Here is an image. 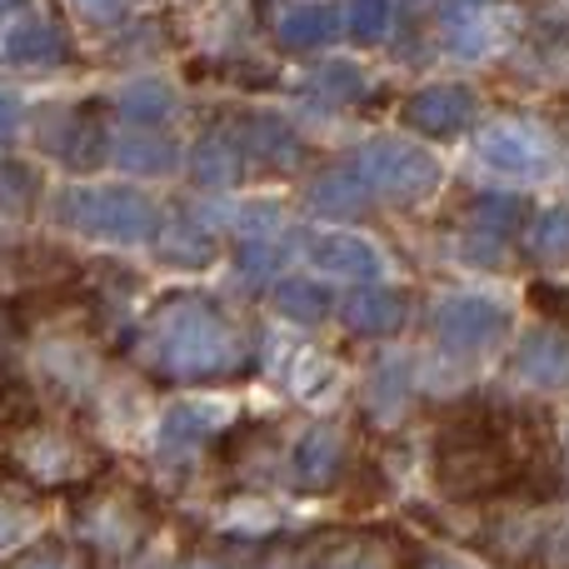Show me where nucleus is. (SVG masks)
<instances>
[{
  "label": "nucleus",
  "instance_id": "12",
  "mask_svg": "<svg viewBox=\"0 0 569 569\" xmlns=\"http://www.w3.org/2000/svg\"><path fill=\"white\" fill-rule=\"evenodd\" d=\"M475 116H480V96L470 86H425L405 100V126L435 140L470 130Z\"/></svg>",
  "mask_w": 569,
  "mask_h": 569
},
{
  "label": "nucleus",
  "instance_id": "16",
  "mask_svg": "<svg viewBox=\"0 0 569 569\" xmlns=\"http://www.w3.org/2000/svg\"><path fill=\"white\" fill-rule=\"evenodd\" d=\"M240 150H246V160H260V166L270 170H290L295 160H300V130L290 126V120L270 116V110H260V116H246L240 120Z\"/></svg>",
  "mask_w": 569,
  "mask_h": 569
},
{
  "label": "nucleus",
  "instance_id": "10",
  "mask_svg": "<svg viewBox=\"0 0 569 569\" xmlns=\"http://www.w3.org/2000/svg\"><path fill=\"white\" fill-rule=\"evenodd\" d=\"M230 425V405L220 400H180L160 415L156 425V450L160 460H186L206 440H220V430Z\"/></svg>",
  "mask_w": 569,
  "mask_h": 569
},
{
  "label": "nucleus",
  "instance_id": "9",
  "mask_svg": "<svg viewBox=\"0 0 569 569\" xmlns=\"http://www.w3.org/2000/svg\"><path fill=\"white\" fill-rule=\"evenodd\" d=\"M76 56L66 26L56 16H40V10H20L6 16L0 26V60L6 66H60V60Z\"/></svg>",
  "mask_w": 569,
  "mask_h": 569
},
{
  "label": "nucleus",
  "instance_id": "32",
  "mask_svg": "<svg viewBox=\"0 0 569 569\" xmlns=\"http://www.w3.org/2000/svg\"><path fill=\"white\" fill-rule=\"evenodd\" d=\"M310 90L325 100H360L365 96V76L350 66V60H330L310 76Z\"/></svg>",
  "mask_w": 569,
  "mask_h": 569
},
{
  "label": "nucleus",
  "instance_id": "15",
  "mask_svg": "<svg viewBox=\"0 0 569 569\" xmlns=\"http://www.w3.org/2000/svg\"><path fill=\"white\" fill-rule=\"evenodd\" d=\"M515 375L535 390H565L569 385V340L560 330H530L515 350Z\"/></svg>",
  "mask_w": 569,
  "mask_h": 569
},
{
  "label": "nucleus",
  "instance_id": "22",
  "mask_svg": "<svg viewBox=\"0 0 569 569\" xmlns=\"http://www.w3.org/2000/svg\"><path fill=\"white\" fill-rule=\"evenodd\" d=\"M110 106H116V116L126 120V126H136V130H160L170 116H176V90H170V80L146 76V80H130V86L120 90Z\"/></svg>",
  "mask_w": 569,
  "mask_h": 569
},
{
  "label": "nucleus",
  "instance_id": "33",
  "mask_svg": "<svg viewBox=\"0 0 569 569\" xmlns=\"http://www.w3.org/2000/svg\"><path fill=\"white\" fill-rule=\"evenodd\" d=\"M36 530V510H30L20 495H6L0 490V555L20 550V540Z\"/></svg>",
  "mask_w": 569,
  "mask_h": 569
},
{
  "label": "nucleus",
  "instance_id": "34",
  "mask_svg": "<svg viewBox=\"0 0 569 569\" xmlns=\"http://www.w3.org/2000/svg\"><path fill=\"white\" fill-rule=\"evenodd\" d=\"M6 569H90V560H80L70 545L46 540V545H36V550H26L20 560H10Z\"/></svg>",
  "mask_w": 569,
  "mask_h": 569
},
{
  "label": "nucleus",
  "instance_id": "11",
  "mask_svg": "<svg viewBox=\"0 0 569 569\" xmlns=\"http://www.w3.org/2000/svg\"><path fill=\"white\" fill-rule=\"evenodd\" d=\"M305 260L330 280H350V284H380L385 280V256L370 246V240L350 236V230L305 236Z\"/></svg>",
  "mask_w": 569,
  "mask_h": 569
},
{
  "label": "nucleus",
  "instance_id": "24",
  "mask_svg": "<svg viewBox=\"0 0 569 569\" xmlns=\"http://www.w3.org/2000/svg\"><path fill=\"white\" fill-rule=\"evenodd\" d=\"M160 260L176 270H200L216 260V236H210L206 226H200L196 216H180L170 230H160Z\"/></svg>",
  "mask_w": 569,
  "mask_h": 569
},
{
  "label": "nucleus",
  "instance_id": "8",
  "mask_svg": "<svg viewBox=\"0 0 569 569\" xmlns=\"http://www.w3.org/2000/svg\"><path fill=\"white\" fill-rule=\"evenodd\" d=\"M475 156L505 180H540V176H550L555 146L530 120H490L475 136Z\"/></svg>",
  "mask_w": 569,
  "mask_h": 569
},
{
  "label": "nucleus",
  "instance_id": "18",
  "mask_svg": "<svg viewBox=\"0 0 569 569\" xmlns=\"http://www.w3.org/2000/svg\"><path fill=\"white\" fill-rule=\"evenodd\" d=\"M270 30L290 50H320L340 40V6H284L270 10Z\"/></svg>",
  "mask_w": 569,
  "mask_h": 569
},
{
  "label": "nucleus",
  "instance_id": "6",
  "mask_svg": "<svg viewBox=\"0 0 569 569\" xmlns=\"http://www.w3.org/2000/svg\"><path fill=\"white\" fill-rule=\"evenodd\" d=\"M430 335L445 355L475 360V355L500 350V340L510 335V310L490 295H445L430 310Z\"/></svg>",
  "mask_w": 569,
  "mask_h": 569
},
{
  "label": "nucleus",
  "instance_id": "25",
  "mask_svg": "<svg viewBox=\"0 0 569 569\" xmlns=\"http://www.w3.org/2000/svg\"><path fill=\"white\" fill-rule=\"evenodd\" d=\"M415 390V370L405 360H380L370 370V390H365V400H370V410L380 415V420H390V415L405 410V400H410Z\"/></svg>",
  "mask_w": 569,
  "mask_h": 569
},
{
  "label": "nucleus",
  "instance_id": "20",
  "mask_svg": "<svg viewBox=\"0 0 569 569\" xmlns=\"http://www.w3.org/2000/svg\"><path fill=\"white\" fill-rule=\"evenodd\" d=\"M190 176L206 190H230L240 176H246V150L230 130H206L190 150Z\"/></svg>",
  "mask_w": 569,
  "mask_h": 569
},
{
  "label": "nucleus",
  "instance_id": "31",
  "mask_svg": "<svg viewBox=\"0 0 569 569\" xmlns=\"http://www.w3.org/2000/svg\"><path fill=\"white\" fill-rule=\"evenodd\" d=\"M385 30H390V6H380V0H360V6L340 10V36L360 40V46H380Z\"/></svg>",
  "mask_w": 569,
  "mask_h": 569
},
{
  "label": "nucleus",
  "instance_id": "4",
  "mask_svg": "<svg viewBox=\"0 0 569 569\" xmlns=\"http://www.w3.org/2000/svg\"><path fill=\"white\" fill-rule=\"evenodd\" d=\"M56 226L100 246H146L160 236V206L130 186H70L56 196Z\"/></svg>",
  "mask_w": 569,
  "mask_h": 569
},
{
  "label": "nucleus",
  "instance_id": "19",
  "mask_svg": "<svg viewBox=\"0 0 569 569\" xmlns=\"http://www.w3.org/2000/svg\"><path fill=\"white\" fill-rule=\"evenodd\" d=\"M315 569H405L400 550H395V535L380 530H355L345 540H330L315 555Z\"/></svg>",
  "mask_w": 569,
  "mask_h": 569
},
{
  "label": "nucleus",
  "instance_id": "5",
  "mask_svg": "<svg viewBox=\"0 0 569 569\" xmlns=\"http://www.w3.org/2000/svg\"><path fill=\"white\" fill-rule=\"evenodd\" d=\"M350 170L365 186V196L385 200V206H420L440 190V160L405 136L365 140L350 156Z\"/></svg>",
  "mask_w": 569,
  "mask_h": 569
},
{
  "label": "nucleus",
  "instance_id": "14",
  "mask_svg": "<svg viewBox=\"0 0 569 569\" xmlns=\"http://www.w3.org/2000/svg\"><path fill=\"white\" fill-rule=\"evenodd\" d=\"M340 320L345 330L365 335V340H390L410 325V295L395 284H360L340 300Z\"/></svg>",
  "mask_w": 569,
  "mask_h": 569
},
{
  "label": "nucleus",
  "instance_id": "28",
  "mask_svg": "<svg viewBox=\"0 0 569 569\" xmlns=\"http://www.w3.org/2000/svg\"><path fill=\"white\" fill-rule=\"evenodd\" d=\"M530 256L540 266H569V206H550L530 220Z\"/></svg>",
  "mask_w": 569,
  "mask_h": 569
},
{
  "label": "nucleus",
  "instance_id": "36",
  "mask_svg": "<svg viewBox=\"0 0 569 569\" xmlns=\"http://www.w3.org/2000/svg\"><path fill=\"white\" fill-rule=\"evenodd\" d=\"M16 130H20V100L0 90V146H6V140L16 136Z\"/></svg>",
  "mask_w": 569,
  "mask_h": 569
},
{
  "label": "nucleus",
  "instance_id": "1",
  "mask_svg": "<svg viewBox=\"0 0 569 569\" xmlns=\"http://www.w3.org/2000/svg\"><path fill=\"white\" fill-rule=\"evenodd\" d=\"M430 475L450 500H560L565 475L555 460L550 415L535 405H500L470 395L440 420L430 445Z\"/></svg>",
  "mask_w": 569,
  "mask_h": 569
},
{
  "label": "nucleus",
  "instance_id": "13",
  "mask_svg": "<svg viewBox=\"0 0 569 569\" xmlns=\"http://www.w3.org/2000/svg\"><path fill=\"white\" fill-rule=\"evenodd\" d=\"M345 465V435L340 425H305L290 445V485L300 495H320L340 480Z\"/></svg>",
  "mask_w": 569,
  "mask_h": 569
},
{
  "label": "nucleus",
  "instance_id": "26",
  "mask_svg": "<svg viewBox=\"0 0 569 569\" xmlns=\"http://www.w3.org/2000/svg\"><path fill=\"white\" fill-rule=\"evenodd\" d=\"M290 256H295V246L284 240V230L280 236H250L236 250V270H240V280H276Z\"/></svg>",
  "mask_w": 569,
  "mask_h": 569
},
{
  "label": "nucleus",
  "instance_id": "29",
  "mask_svg": "<svg viewBox=\"0 0 569 569\" xmlns=\"http://www.w3.org/2000/svg\"><path fill=\"white\" fill-rule=\"evenodd\" d=\"M470 216H475L480 240H510L515 230L525 226V216H530V210H525L520 196H475Z\"/></svg>",
  "mask_w": 569,
  "mask_h": 569
},
{
  "label": "nucleus",
  "instance_id": "27",
  "mask_svg": "<svg viewBox=\"0 0 569 569\" xmlns=\"http://www.w3.org/2000/svg\"><path fill=\"white\" fill-rule=\"evenodd\" d=\"M276 310L295 325H320L325 315H330V290H325L320 280H280Z\"/></svg>",
  "mask_w": 569,
  "mask_h": 569
},
{
  "label": "nucleus",
  "instance_id": "3",
  "mask_svg": "<svg viewBox=\"0 0 569 569\" xmlns=\"http://www.w3.org/2000/svg\"><path fill=\"white\" fill-rule=\"evenodd\" d=\"M156 505L140 485H126L120 475H96L86 490H76V530L90 545V555L106 565H120L146 545Z\"/></svg>",
  "mask_w": 569,
  "mask_h": 569
},
{
  "label": "nucleus",
  "instance_id": "30",
  "mask_svg": "<svg viewBox=\"0 0 569 569\" xmlns=\"http://www.w3.org/2000/svg\"><path fill=\"white\" fill-rule=\"evenodd\" d=\"M40 196V176L26 160H0V216H26Z\"/></svg>",
  "mask_w": 569,
  "mask_h": 569
},
{
  "label": "nucleus",
  "instance_id": "2",
  "mask_svg": "<svg viewBox=\"0 0 569 569\" xmlns=\"http://www.w3.org/2000/svg\"><path fill=\"white\" fill-rule=\"evenodd\" d=\"M136 365L160 385L240 380L256 370L250 335L200 290H176L150 305L136 330Z\"/></svg>",
  "mask_w": 569,
  "mask_h": 569
},
{
  "label": "nucleus",
  "instance_id": "35",
  "mask_svg": "<svg viewBox=\"0 0 569 569\" xmlns=\"http://www.w3.org/2000/svg\"><path fill=\"white\" fill-rule=\"evenodd\" d=\"M535 305H540L550 320H565L569 325V290H555V284H535Z\"/></svg>",
  "mask_w": 569,
  "mask_h": 569
},
{
  "label": "nucleus",
  "instance_id": "21",
  "mask_svg": "<svg viewBox=\"0 0 569 569\" xmlns=\"http://www.w3.org/2000/svg\"><path fill=\"white\" fill-rule=\"evenodd\" d=\"M305 200H310V210L315 216H325V220H360L365 216V186L355 180V170L350 166H330V170H320V176L305 186Z\"/></svg>",
  "mask_w": 569,
  "mask_h": 569
},
{
  "label": "nucleus",
  "instance_id": "17",
  "mask_svg": "<svg viewBox=\"0 0 569 569\" xmlns=\"http://www.w3.org/2000/svg\"><path fill=\"white\" fill-rule=\"evenodd\" d=\"M110 160L130 176H170L180 166V150L166 130H136L126 126L116 140H110Z\"/></svg>",
  "mask_w": 569,
  "mask_h": 569
},
{
  "label": "nucleus",
  "instance_id": "23",
  "mask_svg": "<svg viewBox=\"0 0 569 569\" xmlns=\"http://www.w3.org/2000/svg\"><path fill=\"white\" fill-rule=\"evenodd\" d=\"M440 40L455 56H485L500 40V16L495 10H475V6L440 10Z\"/></svg>",
  "mask_w": 569,
  "mask_h": 569
},
{
  "label": "nucleus",
  "instance_id": "7",
  "mask_svg": "<svg viewBox=\"0 0 569 569\" xmlns=\"http://www.w3.org/2000/svg\"><path fill=\"white\" fill-rule=\"evenodd\" d=\"M40 150L56 156L66 170H96L100 156H110L106 106L100 100H76V106L46 110V120H40Z\"/></svg>",
  "mask_w": 569,
  "mask_h": 569
}]
</instances>
